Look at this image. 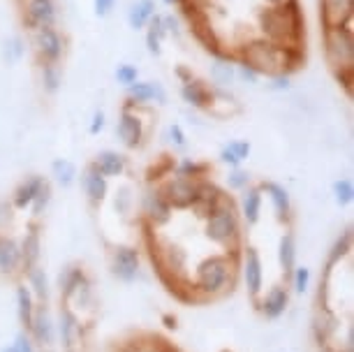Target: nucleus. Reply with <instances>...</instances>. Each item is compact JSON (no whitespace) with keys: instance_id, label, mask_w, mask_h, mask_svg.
I'll return each instance as SVG.
<instances>
[{"instance_id":"c9c22d12","label":"nucleus","mask_w":354,"mask_h":352,"mask_svg":"<svg viewBox=\"0 0 354 352\" xmlns=\"http://www.w3.org/2000/svg\"><path fill=\"white\" fill-rule=\"evenodd\" d=\"M156 15V0H137L128 10V24L132 30H144Z\"/></svg>"},{"instance_id":"ea45409f","label":"nucleus","mask_w":354,"mask_h":352,"mask_svg":"<svg viewBox=\"0 0 354 352\" xmlns=\"http://www.w3.org/2000/svg\"><path fill=\"white\" fill-rule=\"evenodd\" d=\"M146 46L153 56H160L162 54V39L167 37V30H165V24H162V17L160 15H153V19L146 24Z\"/></svg>"},{"instance_id":"6ab92c4d","label":"nucleus","mask_w":354,"mask_h":352,"mask_svg":"<svg viewBox=\"0 0 354 352\" xmlns=\"http://www.w3.org/2000/svg\"><path fill=\"white\" fill-rule=\"evenodd\" d=\"M19 248H21V276L28 269L42 264L44 246H42V230H39L37 223H30L28 228H26L24 237L19 239Z\"/></svg>"},{"instance_id":"680f3d73","label":"nucleus","mask_w":354,"mask_h":352,"mask_svg":"<svg viewBox=\"0 0 354 352\" xmlns=\"http://www.w3.org/2000/svg\"><path fill=\"white\" fill-rule=\"evenodd\" d=\"M162 5H167V8H174V5H178V0H160Z\"/></svg>"},{"instance_id":"f8f14e48","label":"nucleus","mask_w":354,"mask_h":352,"mask_svg":"<svg viewBox=\"0 0 354 352\" xmlns=\"http://www.w3.org/2000/svg\"><path fill=\"white\" fill-rule=\"evenodd\" d=\"M116 137L121 139V144L130 151H137L144 146L146 128H144V121H142V114H139L137 104H132V102L123 104L121 116H118V123H116Z\"/></svg>"},{"instance_id":"5fc2aeb1","label":"nucleus","mask_w":354,"mask_h":352,"mask_svg":"<svg viewBox=\"0 0 354 352\" xmlns=\"http://www.w3.org/2000/svg\"><path fill=\"white\" fill-rule=\"evenodd\" d=\"M93 10L100 19H106L116 10V0H93Z\"/></svg>"},{"instance_id":"72a5a7b5","label":"nucleus","mask_w":354,"mask_h":352,"mask_svg":"<svg viewBox=\"0 0 354 352\" xmlns=\"http://www.w3.org/2000/svg\"><path fill=\"white\" fill-rule=\"evenodd\" d=\"M297 255H299L297 237H294V232H285V234L278 239V264H280L283 276H290L292 269L297 267Z\"/></svg>"},{"instance_id":"4d7b16f0","label":"nucleus","mask_w":354,"mask_h":352,"mask_svg":"<svg viewBox=\"0 0 354 352\" xmlns=\"http://www.w3.org/2000/svg\"><path fill=\"white\" fill-rule=\"evenodd\" d=\"M269 79V89L271 91H287L290 89V77L287 75H273V77H266Z\"/></svg>"},{"instance_id":"e433bc0d","label":"nucleus","mask_w":354,"mask_h":352,"mask_svg":"<svg viewBox=\"0 0 354 352\" xmlns=\"http://www.w3.org/2000/svg\"><path fill=\"white\" fill-rule=\"evenodd\" d=\"M211 86L216 89H230L236 82V63L225 61V58H216L211 65Z\"/></svg>"},{"instance_id":"4468645a","label":"nucleus","mask_w":354,"mask_h":352,"mask_svg":"<svg viewBox=\"0 0 354 352\" xmlns=\"http://www.w3.org/2000/svg\"><path fill=\"white\" fill-rule=\"evenodd\" d=\"M32 44H35L39 65H44V63L61 65L65 42H63V37H61V33H58L56 26H42V28L32 30Z\"/></svg>"},{"instance_id":"69168bd1","label":"nucleus","mask_w":354,"mask_h":352,"mask_svg":"<svg viewBox=\"0 0 354 352\" xmlns=\"http://www.w3.org/2000/svg\"><path fill=\"white\" fill-rule=\"evenodd\" d=\"M77 352H84V350H77Z\"/></svg>"},{"instance_id":"9d476101","label":"nucleus","mask_w":354,"mask_h":352,"mask_svg":"<svg viewBox=\"0 0 354 352\" xmlns=\"http://www.w3.org/2000/svg\"><path fill=\"white\" fill-rule=\"evenodd\" d=\"M109 271L118 283L132 285L142 274V253L137 246L118 243L109 253Z\"/></svg>"},{"instance_id":"6e6552de","label":"nucleus","mask_w":354,"mask_h":352,"mask_svg":"<svg viewBox=\"0 0 354 352\" xmlns=\"http://www.w3.org/2000/svg\"><path fill=\"white\" fill-rule=\"evenodd\" d=\"M56 336L58 345L63 348V352H77L84 350L86 341V322L82 315H77L70 306L61 304L56 315Z\"/></svg>"},{"instance_id":"603ef678","label":"nucleus","mask_w":354,"mask_h":352,"mask_svg":"<svg viewBox=\"0 0 354 352\" xmlns=\"http://www.w3.org/2000/svg\"><path fill=\"white\" fill-rule=\"evenodd\" d=\"M10 348H12V352H37L35 343L30 341V336L26 334L24 329L15 336V341L10 343Z\"/></svg>"},{"instance_id":"b1692460","label":"nucleus","mask_w":354,"mask_h":352,"mask_svg":"<svg viewBox=\"0 0 354 352\" xmlns=\"http://www.w3.org/2000/svg\"><path fill=\"white\" fill-rule=\"evenodd\" d=\"M128 102L137 107H149V104H165L167 91L160 82H142L137 79L135 84L128 86Z\"/></svg>"},{"instance_id":"8fccbe9b","label":"nucleus","mask_w":354,"mask_h":352,"mask_svg":"<svg viewBox=\"0 0 354 352\" xmlns=\"http://www.w3.org/2000/svg\"><path fill=\"white\" fill-rule=\"evenodd\" d=\"M167 139H169V144L174 149H185V146H188V137H185V132L178 123H169V128H167Z\"/></svg>"},{"instance_id":"5701e85b","label":"nucleus","mask_w":354,"mask_h":352,"mask_svg":"<svg viewBox=\"0 0 354 352\" xmlns=\"http://www.w3.org/2000/svg\"><path fill=\"white\" fill-rule=\"evenodd\" d=\"M0 276L3 278H17L21 276V248L19 239L0 232Z\"/></svg>"},{"instance_id":"aec40b11","label":"nucleus","mask_w":354,"mask_h":352,"mask_svg":"<svg viewBox=\"0 0 354 352\" xmlns=\"http://www.w3.org/2000/svg\"><path fill=\"white\" fill-rule=\"evenodd\" d=\"M82 188L86 195V202L91 204L93 209H100L104 204L106 195H109V178H104L97 172V167L93 163H88L82 172Z\"/></svg>"},{"instance_id":"79ce46f5","label":"nucleus","mask_w":354,"mask_h":352,"mask_svg":"<svg viewBox=\"0 0 354 352\" xmlns=\"http://www.w3.org/2000/svg\"><path fill=\"white\" fill-rule=\"evenodd\" d=\"M290 278V285H292V292L294 295H306L310 290V281H313V274L306 264H297L292 269V274L287 276Z\"/></svg>"},{"instance_id":"a878e982","label":"nucleus","mask_w":354,"mask_h":352,"mask_svg":"<svg viewBox=\"0 0 354 352\" xmlns=\"http://www.w3.org/2000/svg\"><path fill=\"white\" fill-rule=\"evenodd\" d=\"M262 204H264V195L259 190V185H248L245 190H241V202H239V216L241 221L252 228V225L259 223L262 218Z\"/></svg>"},{"instance_id":"58836bf2","label":"nucleus","mask_w":354,"mask_h":352,"mask_svg":"<svg viewBox=\"0 0 354 352\" xmlns=\"http://www.w3.org/2000/svg\"><path fill=\"white\" fill-rule=\"evenodd\" d=\"M171 172L178 176H190V178H211L213 167L204 160H195V158H181L178 163H174Z\"/></svg>"},{"instance_id":"c756f323","label":"nucleus","mask_w":354,"mask_h":352,"mask_svg":"<svg viewBox=\"0 0 354 352\" xmlns=\"http://www.w3.org/2000/svg\"><path fill=\"white\" fill-rule=\"evenodd\" d=\"M84 276H86V269L79 262H70V264H65V267H61V271H58V276H56V290H58L61 304L68 302Z\"/></svg>"},{"instance_id":"9b49d317","label":"nucleus","mask_w":354,"mask_h":352,"mask_svg":"<svg viewBox=\"0 0 354 352\" xmlns=\"http://www.w3.org/2000/svg\"><path fill=\"white\" fill-rule=\"evenodd\" d=\"M139 214H142V221L146 228L158 230L165 228L167 223H171L174 218V209L169 207V202L165 199L160 185H149L144 190L142 199H139Z\"/></svg>"},{"instance_id":"c03bdc74","label":"nucleus","mask_w":354,"mask_h":352,"mask_svg":"<svg viewBox=\"0 0 354 352\" xmlns=\"http://www.w3.org/2000/svg\"><path fill=\"white\" fill-rule=\"evenodd\" d=\"M26 54V44L19 35H12L3 42V61L8 65H17Z\"/></svg>"},{"instance_id":"a18cd8bd","label":"nucleus","mask_w":354,"mask_h":352,"mask_svg":"<svg viewBox=\"0 0 354 352\" xmlns=\"http://www.w3.org/2000/svg\"><path fill=\"white\" fill-rule=\"evenodd\" d=\"M225 183H227V188L234 190V192H241L245 190L248 185L252 183V176H250V172L248 169H243V167H232L230 169V174H227L225 178Z\"/></svg>"},{"instance_id":"dca6fc26","label":"nucleus","mask_w":354,"mask_h":352,"mask_svg":"<svg viewBox=\"0 0 354 352\" xmlns=\"http://www.w3.org/2000/svg\"><path fill=\"white\" fill-rule=\"evenodd\" d=\"M225 197H227V192L220 188V185L213 181V178H202V183H199V190H197V197H195V202H192L190 211L195 214L197 221H204L206 216H211L213 211H216L220 204H223Z\"/></svg>"},{"instance_id":"c85d7f7f","label":"nucleus","mask_w":354,"mask_h":352,"mask_svg":"<svg viewBox=\"0 0 354 352\" xmlns=\"http://www.w3.org/2000/svg\"><path fill=\"white\" fill-rule=\"evenodd\" d=\"M65 306H70L77 315L95 313V292H93V283L88 274L82 278V283L75 288V292H72L70 299L65 302Z\"/></svg>"},{"instance_id":"cd10ccee","label":"nucleus","mask_w":354,"mask_h":352,"mask_svg":"<svg viewBox=\"0 0 354 352\" xmlns=\"http://www.w3.org/2000/svg\"><path fill=\"white\" fill-rule=\"evenodd\" d=\"M91 163L95 165L97 172L104 178H118V176L125 174V169H128V158H125L123 154H118V151H113V149L100 151Z\"/></svg>"},{"instance_id":"bf43d9fd","label":"nucleus","mask_w":354,"mask_h":352,"mask_svg":"<svg viewBox=\"0 0 354 352\" xmlns=\"http://www.w3.org/2000/svg\"><path fill=\"white\" fill-rule=\"evenodd\" d=\"M290 0H262V5H285Z\"/></svg>"},{"instance_id":"4c0bfd02","label":"nucleus","mask_w":354,"mask_h":352,"mask_svg":"<svg viewBox=\"0 0 354 352\" xmlns=\"http://www.w3.org/2000/svg\"><path fill=\"white\" fill-rule=\"evenodd\" d=\"M51 178H53V183H58L61 188H70L79 178L77 165L68 160V158H56V160L51 163Z\"/></svg>"},{"instance_id":"f3484780","label":"nucleus","mask_w":354,"mask_h":352,"mask_svg":"<svg viewBox=\"0 0 354 352\" xmlns=\"http://www.w3.org/2000/svg\"><path fill=\"white\" fill-rule=\"evenodd\" d=\"M354 21V0H319V26L340 28Z\"/></svg>"},{"instance_id":"37998d69","label":"nucleus","mask_w":354,"mask_h":352,"mask_svg":"<svg viewBox=\"0 0 354 352\" xmlns=\"http://www.w3.org/2000/svg\"><path fill=\"white\" fill-rule=\"evenodd\" d=\"M132 207H135V192H132L130 185H121L113 195V211L118 216L128 218L132 214Z\"/></svg>"},{"instance_id":"a211bd4d","label":"nucleus","mask_w":354,"mask_h":352,"mask_svg":"<svg viewBox=\"0 0 354 352\" xmlns=\"http://www.w3.org/2000/svg\"><path fill=\"white\" fill-rule=\"evenodd\" d=\"M213 93H216V86H211L209 82L199 79L197 75H192L185 79V82H181V98L192 109L209 111L213 104Z\"/></svg>"},{"instance_id":"864d4df0","label":"nucleus","mask_w":354,"mask_h":352,"mask_svg":"<svg viewBox=\"0 0 354 352\" xmlns=\"http://www.w3.org/2000/svg\"><path fill=\"white\" fill-rule=\"evenodd\" d=\"M236 82H243V84L255 86L259 82V75H257L255 70H250V68H245V65H239L236 63Z\"/></svg>"},{"instance_id":"412c9836","label":"nucleus","mask_w":354,"mask_h":352,"mask_svg":"<svg viewBox=\"0 0 354 352\" xmlns=\"http://www.w3.org/2000/svg\"><path fill=\"white\" fill-rule=\"evenodd\" d=\"M259 190H262V195L269 197L271 209H273V214H276V221L283 225H290L294 216V207H292V197L285 185H280L276 181H264V183H259Z\"/></svg>"},{"instance_id":"09e8293b","label":"nucleus","mask_w":354,"mask_h":352,"mask_svg":"<svg viewBox=\"0 0 354 352\" xmlns=\"http://www.w3.org/2000/svg\"><path fill=\"white\" fill-rule=\"evenodd\" d=\"M139 79V70H137V65H130V63H121L116 68V82L118 84H123L125 89H128L130 84H135Z\"/></svg>"},{"instance_id":"052dcab7","label":"nucleus","mask_w":354,"mask_h":352,"mask_svg":"<svg viewBox=\"0 0 354 352\" xmlns=\"http://www.w3.org/2000/svg\"><path fill=\"white\" fill-rule=\"evenodd\" d=\"M165 322H167V327H169V329H176V317H165Z\"/></svg>"},{"instance_id":"393cba45","label":"nucleus","mask_w":354,"mask_h":352,"mask_svg":"<svg viewBox=\"0 0 354 352\" xmlns=\"http://www.w3.org/2000/svg\"><path fill=\"white\" fill-rule=\"evenodd\" d=\"M352 241H354L352 228L347 225V228L336 237V241H333L329 255H326L322 276H333V271H336L340 264H343L345 260H350V255H352Z\"/></svg>"},{"instance_id":"4be33fe9","label":"nucleus","mask_w":354,"mask_h":352,"mask_svg":"<svg viewBox=\"0 0 354 352\" xmlns=\"http://www.w3.org/2000/svg\"><path fill=\"white\" fill-rule=\"evenodd\" d=\"M24 24L30 30L42 28V26H56L58 21V5L56 0H26Z\"/></svg>"},{"instance_id":"1a4fd4ad","label":"nucleus","mask_w":354,"mask_h":352,"mask_svg":"<svg viewBox=\"0 0 354 352\" xmlns=\"http://www.w3.org/2000/svg\"><path fill=\"white\" fill-rule=\"evenodd\" d=\"M199 183H202V178L178 176L171 172L169 176H165L162 181L156 185H160L165 199L169 202V207L174 211H190L192 202H195V197H197Z\"/></svg>"},{"instance_id":"473e14b6","label":"nucleus","mask_w":354,"mask_h":352,"mask_svg":"<svg viewBox=\"0 0 354 352\" xmlns=\"http://www.w3.org/2000/svg\"><path fill=\"white\" fill-rule=\"evenodd\" d=\"M252 146L250 142H245V139H232V142H227L223 149H220V163L227 165V167H241V165L248 160Z\"/></svg>"},{"instance_id":"a19ab883","label":"nucleus","mask_w":354,"mask_h":352,"mask_svg":"<svg viewBox=\"0 0 354 352\" xmlns=\"http://www.w3.org/2000/svg\"><path fill=\"white\" fill-rule=\"evenodd\" d=\"M39 77H42V89L44 93L53 95L63 84V72H61V65L58 63H44L39 65Z\"/></svg>"},{"instance_id":"423d86ee","label":"nucleus","mask_w":354,"mask_h":352,"mask_svg":"<svg viewBox=\"0 0 354 352\" xmlns=\"http://www.w3.org/2000/svg\"><path fill=\"white\" fill-rule=\"evenodd\" d=\"M310 331L319 352H329L338 343L340 331H343V320H340V315L331 306H319V304H315Z\"/></svg>"},{"instance_id":"f704fd0d","label":"nucleus","mask_w":354,"mask_h":352,"mask_svg":"<svg viewBox=\"0 0 354 352\" xmlns=\"http://www.w3.org/2000/svg\"><path fill=\"white\" fill-rule=\"evenodd\" d=\"M118 352H176V350L160 336H139L123 343Z\"/></svg>"},{"instance_id":"20e7f679","label":"nucleus","mask_w":354,"mask_h":352,"mask_svg":"<svg viewBox=\"0 0 354 352\" xmlns=\"http://www.w3.org/2000/svg\"><path fill=\"white\" fill-rule=\"evenodd\" d=\"M324 61L329 65L336 84L347 98H352L354 82V21L340 28H322Z\"/></svg>"},{"instance_id":"2f4dec72","label":"nucleus","mask_w":354,"mask_h":352,"mask_svg":"<svg viewBox=\"0 0 354 352\" xmlns=\"http://www.w3.org/2000/svg\"><path fill=\"white\" fill-rule=\"evenodd\" d=\"M15 302H17V317H19V324H21L24 331H28L30 322H32V315L37 311V302L32 297V292L28 290L26 283H19L15 288Z\"/></svg>"},{"instance_id":"de8ad7c7","label":"nucleus","mask_w":354,"mask_h":352,"mask_svg":"<svg viewBox=\"0 0 354 352\" xmlns=\"http://www.w3.org/2000/svg\"><path fill=\"white\" fill-rule=\"evenodd\" d=\"M51 195H53L51 183L44 178L42 188H39V192H37L35 199H32V204H30L32 216H35V218H42V216L46 214V209H49V204H51Z\"/></svg>"},{"instance_id":"2eb2a0df","label":"nucleus","mask_w":354,"mask_h":352,"mask_svg":"<svg viewBox=\"0 0 354 352\" xmlns=\"http://www.w3.org/2000/svg\"><path fill=\"white\" fill-rule=\"evenodd\" d=\"M290 302H292L290 288H285L283 283H276L273 288H269V292H262V297H259L255 306L262 313L264 320H278V317H283L287 313Z\"/></svg>"},{"instance_id":"39448f33","label":"nucleus","mask_w":354,"mask_h":352,"mask_svg":"<svg viewBox=\"0 0 354 352\" xmlns=\"http://www.w3.org/2000/svg\"><path fill=\"white\" fill-rule=\"evenodd\" d=\"M204 237L213 246L223 248L227 255H241L243 248V221L239 216V209L234 199L227 195L223 204L204 218Z\"/></svg>"},{"instance_id":"bb28decb","label":"nucleus","mask_w":354,"mask_h":352,"mask_svg":"<svg viewBox=\"0 0 354 352\" xmlns=\"http://www.w3.org/2000/svg\"><path fill=\"white\" fill-rule=\"evenodd\" d=\"M42 183H44V176H39V174H30V176L21 178L19 185L15 188V192H12V197H10L12 209H15V211L30 209L32 199H35L39 188H42Z\"/></svg>"},{"instance_id":"f257e3e1","label":"nucleus","mask_w":354,"mask_h":352,"mask_svg":"<svg viewBox=\"0 0 354 352\" xmlns=\"http://www.w3.org/2000/svg\"><path fill=\"white\" fill-rule=\"evenodd\" d=\"M234 63L255 70L259 77L287 75L292 77L306 65V49H285L266 42L259 35H245L232 49Z\"/></svg>"},{"instance_id":"f03ea898","label":"nucleus","mask_w":354,"mask_h":352,"mask_svg":"<svg viewBox=\"0 0 354 352\" xmlns=\"http://www.w3.org/2000/svg\"><path fill=\"white\" fill-rule=\"evenodd\" d=\"M257 35L285 49H306V15L299 0L264 5L255 15Z\"/></svg>"},{"instance_id":"e2e57ef3","label":"nucleus","mask_w":354,"mask_h":352,"mask_svg":"<svg viewBox=\"0 0 354 352\" xmlns=\"http://www.w3.org/2000/svg\"><path fill=\"white\" fill-rule=\"evenodd\" d=\"M0 352H12V348L10 345H5V348H0Z\"/></svg>"},{"instance_id":"7c9ffc66","label":"nucleus","mask_w":354,"mask_h":352,"mask_svg":"<svg viewBox=\"0 0 354 352\" xmlns=\"http://www.w3.org/2000/svg\"><path fill=\"white\" fill-rule=\"evenodd\" d=\"M26 285H28V290L32 292V297H35L37 304H44V306H49V299H51V278L46 274V269L42 264H37V267H32L26 271Z\"/></svg>"},{"instance_id":"7ed1b4c3","label":"nucleus","mask_w":354,"mask_h":352,"mask_svg":"<svg viewBox=\"0 0 354 352\" xmlns=\"http://www.w3.org/2000/svg\"><path fill=\"white\" fill-rule=\"evenodd\" d=\"M239 274V257L216 253L204 257L195 267V274L190 276V290L195 295V302H211L230 295L234 290Z\"/></svg>"},{"instance_id":"49530a36","label":"nucleus","mask_w":354,"mask_h":352,"mask_svg":"<svg viewBox=\"0 0 354 352\" xmlns=\"http://www.w3.org/2000/svg\"><path fill=\"white\" fill-rule=\"evenodd\" d=\"M331 192H333V199H336L338 207H347V204H352L354 185H352L350 178H338V181H333Z\"/></svg>"},{"instance_id":"13d9d810","label":"nucleus","mask_w":354,"mask_h":352,"mask_svg":"<svg viewBox=\"0 0 354 352\" xmlns=\"http://www.w3.org/2000/svg\"><path fill=\"white\" fill-rule=\"evenodd\" d=\"M162 24H165L167 35H169V33H171V35H178V33H181V30H178V21H176V17L165 15V17H162Z\"/></svg>"},{"instance_id":"6e6d98bb","label":"nucleus","mask_w":354,"mask_h":352,"mask_svg":"<svg viewBox=\"0 0 354 352\" xmlns=\"http://www.w3.org/2000/svg\"><path fill=\"white\" fill-rule=\"evenodd\" d=\"M104 125H106V116H104V111H102V109H97L95 114H93V118H91L88 132H91V135H100V132L104 130Z\"/></svg>"},{"instance_id":"0e129e2a","label":"nucleus","mask_w":354,"mask_h":352,"mask_svg":"<svg viewBox=\"0 0 354 352\" xmlns=\"http://www.w3.org/2000/svg\"><path fill=\"white\" fill-rule=\"evenodd\" d=\"M220 352H232V350H220Z\"/></svg>"},{"instance_id":"ddd939ff","label":"nucleus","mask_w":354,"mask_h":352,"mask_svg":"<svg viewBox=\"0 0 354 352\" xmlns=\"http://www.w3.org/2000/svg\"><path fill=\"white\" fill-rule=\"evenodd\" d=\"M26 334L30 336V341L35 343L37 350L42 352H53L58 345V336H56V317L49 311V306L44 304H37V311L32 315V322Z\"/></svg>"},{"instance_id":"3c124183","label":"nucleus","mask_w":354,"mask_h":352,"mask_svg":"<svg viewBox=\"0 0 354 352\" xmlns=\"http://www.w3.org/2000/svg\"><path fill=\"white\" fill-rule=\"evenodd\" d=\"M15 218H17V211L12 209V204L0 199V232H8L12 225H15Z\"/></svg>"},{"instance_id":"0eeeda50","label":"nucleus","mask_w":354,"mask_h":352,"mask_svg":"<svg viewBox=\"0 0 354 352\" xmlns=\"http://www.w3.org/2000/svg\"><path fill=\"white\" fill-rule=\"evenodd\" d=\"M239 274H241L245 295L252 299V304L259 302L264 292V260L255 246H243L239 255Z\"/></svg>"}]
</instances>
